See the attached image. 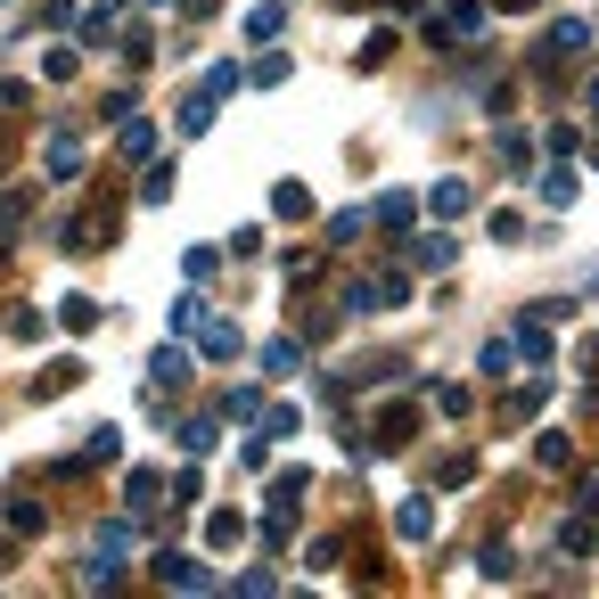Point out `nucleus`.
Masks as SVG:
<instances>
[{"mask_svg":"<svg viewBox=\"0 0 599 599\" xmlns=\"http://www.w3.org/2000/svg\"><path fill=\"white\" fill-rule=\"evenodd\" d=\"M165 583H189V591H197V583H206V566H197V559H165Z\"/></svg>","mask_w":599,"mask_h":599,"instance_id":"f257e3e1","label":"nucleus"}]
</instances>
